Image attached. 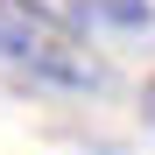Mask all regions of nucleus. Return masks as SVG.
I'll list each match as a JSON object with an SVG mask.
<instances>
[{
    "label": "nucleus",
    "mask_w": 155,
    "mask_h": 155,
    "mask_svg": "<svg viewBox=\"0 0 155 155\" xmlns=\"http://www.w3.org/2000/svg\"><path fill=\"white\" fill-rule=\"evenodd\" d=\"M0 64L28 71V78H42L57 92H106L113 85L106 57L64 14H49L42 0H0Z\"/></svg>",
    "instance_id": "obj_1"
},
{
    "label": "nucleus",
    "mask_w": 155,
    "mask_h": 155,
    "mask_svg": "<svg viewBox=\"0 0 155 155\" xmlns=\"http://www.w3.org/2000/svg\"><path fill=\"white\" fill-rule=\"evenodd\" d=\"M85 7V21H99V28H148V0H78Z\"/></svg>",
    "instance_id": "obj_2"
},
{
    "label": "nucleus",
    "mask_w": 155,
    "mask_h": 155,
    "mask_svg": "<svg viewBox=\"0 0 155 155\" xmlns=\"http://www.w3.org/2000/svg\"><path fill=\"white\" fill-rule=\"evenodd\" d=\"M141 113H148V120H155V78H148V92H141Z\"/></svg>",
    "instance_id": "obj_3"
}]
</instances>
